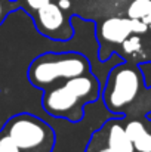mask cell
Listing matches in <instances>:
<instances>
[{"instance_id":"obj_6","label":"cell","mask_w":151,"mask_h":152,"mask_svg":"<svg viewBox=\"0 0 151 152\" xmlns=\"http://www.w3.org/2000/svg\"><path fill=\"white\" fill-rule=\"evenodd\" d=\"M132 34V27H130V18H110L101 24L99 36L110 43H117L122 45L129 36Z\"/></svg>"},{"instance_id":"obj_7","label":"cell","mask_w":151,"mask_h":152,"mask_svg":"<svg viewBox=\"0 0 151 152\" xmlns=\"http://www.w3.org/2000/svg\"><path fill=\"white\" fill-rule=\"evenodd\" d=\"M124 132L138 152H151V133L145 130L141 121H130Z\"/></svg>"},{"instance_id":"obj_11","label":"cell","mask_w":151,"mask_h":152,"mask_svg":"<svg viewBox=\"0 0 151 152\" xmlns=\"http://www.w3.org/2000/svg\"><path fill=\"white\" fill-rule=\"evenodd\" d=\"M0 152H21L18 146L12 142V139L6 134L4 137L0 139Z\"/></svg>"},{"instance_id":"obj_15","label":"cell","mask_w":151,"mask_h":152,"mask_svg":"<svg viewBox=\"0 0 151 152\" xmlns=\"http://www.w3.org/2000/svg\"><path fill=\"white\" fill-rule=\"evenodd\" d=\"M58 6H59L62 10H67V9H70L71 1H70V0H58Z\"/></svg>"},{"instance_id":"obj_4","label":"cell","mask_w":151,"mask_h":152,"mask_svg":"<svg viewBox=\"0 0 151 152\" xmlns=\"http://www.w3.org/2000/svg\"><path fill=\"white\" fill-rule=\"evenodd\" d=\"M7 136L19 151H34L52 137V132L37 118L31 115H19L9 123Z\"/></svg>"},{"instance_id":"obj_9","label":"cell","mask_w":151,"mask_h":152,"mask_svg":"<svg viewBox=\"0 0 151 152\" xmlns=\"http://www.w3.org/2000/svg\"><path fill=\"white\" fill-rule=\"evenodd\" d=\"M151 12V0H133L127 7V15L130 19H142Z\"/></svg>"},{"instance_id":"obj_5","label":"cell","mask_w":151,"mask_h":152,"mask_svg":"<svg viewBox=\"0 0 151 152\" xmlns=\"http://www.w3.org/2000/svg\"><path fill=\"white\" fill-rule=\"evenodd\" d=\"M37 25L39 30L53 39H61L59 34H62V40H67L71 37L73 31L71 27L67 24L65 16L62 13V9L55 4V3H48L37 9Z\"/></svg>"},{"instance_id":"obj_8","label":"cell","mask_w":151,"mask_h":152,"mask_svg":"<svg viewBox=\"0 0 151 152\" xmlns=\"http://www.w3.org/2000/svg\"><path fill=\"white\" fill-rule=\"evenodd\" d=\"M107 151L108 152H135V148L127 137L124 129L120 124H113L108 132L107 139Z\"/></svg>"},{"instance_id":"obj_1","label":"cell","mask_w":151,"mask_h":152,"mask_svg":"<svg viewBox=\"0 0 151 152\" xmlns=\"http://www.w3.org/2000/svg\"><path fill=\"white\" fill-rule=\"evenodd\" d=\"M98 81L88 75H77L64 80V83L49 90L43 96V108L53 117L71 118L79 111V105L95 101L98 96Z\"/></svg>"},{"instance_id":"obj_14","label":"cell","mask_w":151,"mask_h":152,"mask_svg":"<svg viewBox=\"0 0 151 152\" xmlns=\"http://www.w3.org/2000/svg\"><path fill=\"white\" fill-rule=\"evenodd\" d=\"M7 10H9V6H7L6 0H0V24L3 22L4 16L7 15Z\"/></svg>"},{"instance_id":"obj_10","label":"cell","mask_w":151,"mask_h":152,"mask_svg":"<svg viewBox=\"0 0 151 152\" xmlns=\"http://www.w3.org/2000/svg\"><path fill=\"white\" fill-rule=\"evenodd\" d=\"M122 45H123V49L126 53H135L141 49V39L136 36H133V37L129 36Z\"/></svg>"},{"instance_id":"obj_12","label":"cell","mask_w":151,"mask_h":152,"mask_svg":"<svg viewBox=\"0 0 151 152\" xmlns=\"http://www.w3.org/2000/svg\"><path fill=\"white\" fill-rule=\"evenodd\" d=\"M130 27H132V33L135 34H142L148 30L147 24L142 19H130Z\"/></svg>"},{"instance_id":"obj_13","label":"cell","mask_w":151,"mask_h":152,"mask_svg":"<svg viewBox=\"0 0 151 152\" xmlns=\"http://www.w3.org/2000/svg\"><path fill=\"white\" fill-rule=\"evenodd\" d=\"M50 0H25V3L31 7V9H34V10H37V9H40L42 6H45V4H48Z\"/></svg>"},{"instance_id":"obj_3","label":"cell","mask_w":151,"mask_h":152,"mask_svg":"<svg viewBox=\"0 0 151 152\" xmlns=\"http://www.w3.org/2000/svg\"><path fill=\"white\" fill-rule=\"evenodd\" d=\"M139 92V74L133 68H117L110 74L104 101L111 111H120L136 98Z\"/></svg>"},{"instance_id":"obj_16","label":"cell","mask_w":151,"mask_h":152,"mask_svg":"<svg viewBox=\"0 0 151 152\" xmlns=\"http://www.w3.org/2000/svg\"><path fill=\"white\" fill-rule=\"evenodd\" d=\"M142 21L147 24V27H148V28H151V12L150 13H147V15L142 18Z\"/></svg>"},{"instance_id":"obj_2","label":"cell","mask_w":151,"mask_h":152,"mask_svg":"<svg viewBox=\"0 0 151 152\" xmlns=\"http://www.w3.org/2000/svg\"><path fill=\"white\" fill-rule=\"evenodd\" d=\"M89 62L79 53H46L30 66L28 75L36 86H49L55 81L88 74Z\"/></svg>"},{"instance_id":"obj_17","label":"cell","mask_w":151,"mask_h":152,"mask_svg":"<svg viewBox=\"0 0 151 152\" xmlns=\"http://www.w3.org/2000/svg\"><path fill=\"white\" fill-rule=\"evenodd\" d=\"M98 152H108L107 149H101V151H98Z\"/></svg>"}]
</instances>
